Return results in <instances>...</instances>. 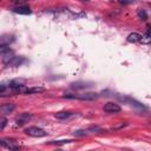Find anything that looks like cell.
<instances>
[{"label": "cell", "mask_w": 151, "mask_h": 151, "mask_svg": "<svg viewBox=\"0 0 151 151\" xmlns=\"http://www.w3.org/2000/svg\"><path fill=\"white\" fill-rule=\"evenodd\" d=\"M64 98L67 99H79V100H94L99 97L98 93L93 92H87V93H81V94H65L63 96Z\"/></svg>", "instance_id": "1"}, {"label": "cell", "mask_w": 151, "mask_h": 151, "mask_svg": "<svg viewBox=\"0 0 151 151\" xmlns=\"http://www.w3.org/2000/svg\"><path fill=\"white\" fill-rule=\"evenodd\" d=\"M25 133L27 136H31V137H35V138H40V137H45L47 134V132L38 126H29L27 129H25Z\"/></svg>", "instance_id": "2"}, {"label": "cell", "mask_w": 151, "mask_h": 151, "mask_svg": "<svg viewBox=\"0 0 151 151\" xmlns=\"http://www.w3.org/2000/svg\"><path fill=\"white\" fill-rule=\"evenodd\" d=\"M0 145L2 147L9 149V150H19L20 149V146L17 145V142L14 139H9V138H2L0 140Z\"/></svg>", "instance_id": "3"}, {"label": "cell", "mask_w": 151, "mask_h": 151, "mask_svg": "<svg viewBox=\"0 0 151 151\" xmlns=\"http://www.w3.org/2000/svg\"><path fill=\"white\" fill-rule=\"evenodd\" d=\"M120 110H122V107L117 103H113V101L106 103L104 105V111L107 113H118V112H120Z\"/></svg>", "instance_id": "4"}, {"label": "cell", "mask_w": 151, "mask_h": 151, "mask_svg": "<svg viewBox=\"0 0 151 151\" xmlns=\"http://www.w3.org/2000/svg\"><path fill=\"white\" fill-rule=\"evenodd\" d=\"M32 118V114L28 113V112H24V113H20L17 118H15V122H17V125H24L26 123H28Z\"/></svg>", "instance_id": "5"}, {"label": "cell", "mask_w": 151, "mask_h": 151, "mask_svg": "<svg viewBox=\"0 0 151 151\" xmlns=\"http://www.w3.org/2000/svg\"><path fill=\"white\" fill-rule=\"evenodd\" d=\"M13 12L14 13H18V14H25V15L32 13V11H31V8L28 6H21V5H19L15 8H13Z\"/></svg>", "instance_id": "6"}, {"label": "cell", "mask_w": 151, "mask_h": 151, "mask_svg": "<svg viewBox=\"0 0 151 151\" xmlns=\"http://www.w3.org/2000/svg\"><path fill=\"white\" fill-rule=\"evenodd\" d=\"M14 109H15V105L12 104V103H6V104L1 105V107H0V110H1V112H2L4 114H9V113H12V112L14 111Z\"/></svg>", "instance_id": "7"}, {"label": "cell", "mask_w": 151, "mask_h": 151, "mask_svg": "<svg viewBox=\"0 0 151 151\" xmlns=\"http://www.w3.org/2000/svg\"><path fill=\"white\" fill-rule=\"evenodd\" d=\"M142 39H143V35L139 34V33H136V32L130 33L126 38V40L129 42H139V41H142Z\"/></svg>", "instance_id": "8"}, {"label": "cell", "mask_w": 151, "mask_h": 151, "mask_svg": "<svg viewBox=\"0 0 151 151\" xmlns=\"http://www.w3.org/2000/svg\"><path fill=\"white\" fill-rule=\"evenodd\" d=\"M13 41H14V35H12V34H4L0 38V45H8L9 46V44Z\"/></svg>", "instance_id": "9"}, {"label": "cell", "mask_w": 151, "mask_h": 151, "mask_svg": "<svg viewBox=\"0 0 151 151\" xmlns=\"http://www.w3.org/2000/svg\"><path fill=\"white\" fill-rule=\"evenodd\" d=\"M25 58L24 57H14L7 65L8 66H12V67H17V66H20L22 63H25Z\"/></svg>", "instance_id": "10"}, {"label": "cell", "mask_w": 151, "mask_h": 151, "mask_svg": "<svg viewBox=\"0 0 151 151\" xmlns=\"http://www.w3.org/2000/svg\"><path fill=\"white\" fill-rule=\"evenodd\" d=\"M45 88L44 87H40V86H34V87H29V88H26V91L24 92V94H33V93H40V92H44Z\"/></svg>", "instance_id": "11"}, {"label": "cell", "mask_w": 151, "mask_h": 151, "mask_svg": "<svg viewBox=\"0 0 151 151\" xmlns=\"http://www.w3.org/2000/svg\"><path fill=\"white\" fill-rule=\"evenodd\" d=\"M72 114H73V113L70 112V111H60V112H57V113H55V118L63 120V119H67V118H70Z\"/></svg>", "instance_id": "12"}, {"label": "cell", "mask_w": 151, "mask_h": 151, "mask_svg": "<svg viewBox=\"0 0 151 151\" xmlns=\"http://www.w3.org/2000/svg\"><path fill=\"white\" fill-rule=\"evenodd\" d=\"M91 85H87V83H84V81H77V83H73L71 84V87L72 88H76V90H80V88H86Z\"/></svg>", "instance_id": "13"}, {"label": "cell", "mask_w": 151, "mask_h": 151, "mask_svg": "<svg viewBox=\"0 0 151 151\" xmlns=\"http://www.w3.org/2000/svg\"><path fill=\"white\" fill-rule=\"evenodd\" d=\"M137 15H138V18L140 20H146L147 19V14H146V12L144 9H139L138 13H137Z\"/></svg>", "instance_id": "14"}, {"label": "cell", "mask_w": 151, "mask_h": 151, "mask_svg": "<svg viewBox=\"0 0 151 151\" xmlns=\"http://www.w3.org/2000/svg\"><path fill=\"white\" fill-rule=\"evenodd\" d=\"M86 134H87V131H80V130H78V131H76V132H74V136H78V137L86 136Z\"/></svg>", "instance_id": "15"}, {"label": "cell", "mask_w": 151, "mask_h": 151, "mask_svg": "<svg viewBox=\"0 0 151 151\" xmlns=\"http://www.w3.org/2000/svg\"><path fill=\"white\" fill-rule=\"evenodd\" d=\"M72 140L71 139H66V140H58V142H53L54 144L57 145H63V144H67V143H71Z\"/></svg>", "instance_id": "16"}, {"label": "cell", "mask_w": 151, "mask_h": 151, "mask_svg": "<svg viewBox=\"0 0 151 151\" xmlns=\"http://www.w3.org/2000/svg\"><path fill=\"white\" fill-rule=\"evenodd\" d=\"M6 124H7V119H6L5 117H2V118H1V125H0V130H4V127L6 126Z\"/></svg>", "instance_id": "17"}, {"label": "cell", "mask_w": 151, "mask_h": 151, "mask_svg": "<svg viewBox=\"0 0 151 151\" xmlns=\"http://www.w3.org/2000/svg\"><path fill=\"white\" fill-rule=\"evenodd\" d=\"M134 0H119V2L120 4H123V5H127V4H131V2H133Z\"/></svg>", "instance_id": "18"}, {"label": "cell", "mask_w": 151, "mask_h": 151, "mask_svg": "<svg viewBox=\"0 0 151 151\" xmlns=\"http://www.w3.org/2000/svg\"><path fill=\"white\" fill-rule=\"evenodd\" d=\"M26 0H13V2H15V4H22V2H25Z\"/></svg>", "instance_id": "19"}, {"label": "cell", "mask_w": 151, "mask_h": 151, "mask_svg": "<svg viewBox=\"0 0 151 151\" xmlns=\"http://www.w3.org/2000/svg\"><path fill=\"white\" fill-rule=\"evenodd\" d=\"M83 1H90V0H83Z\"/></svg>", "instance_id": "20"}, {"label": "cell", "mask_w": 151, "mask_h": 151, "mask_svg": "<svg viewBox=\"0 0 151 151\" xmlns=\"http://www.w3.org/2000/svg\"><path fill=\"white\" fill-rule=\"evenodd\" d=\"M150 124H151V120H150Z\"/></svg>", "instance_id": "21"}]
</instances>
